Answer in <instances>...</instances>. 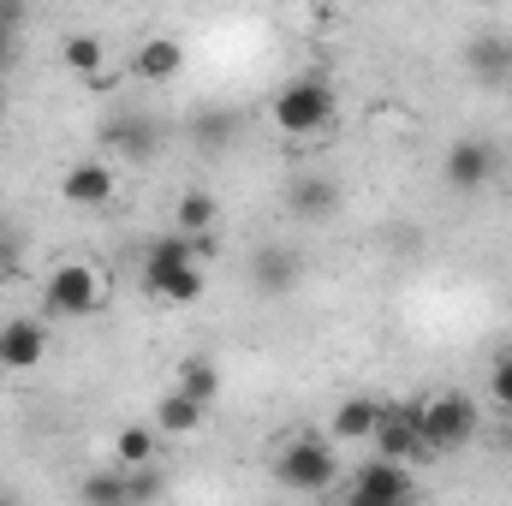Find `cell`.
Returning a JSON list of instances; mask_svg holds the SVG:
<instances>
[{"label": "cell", "instance_id": "1", "mask_svg": "<svg viewBox=\"0 0 512 506\" xmlns=\"http://www.w3.org/2000/svg\"><path fill=\"white\" fill-rule=\"evenodd\" d=\"M334 477H340V459H334V441L328 435H292L274 453V483L292 489V495H322Z\"/></svg>", "mask_w": 512, "mask_h": 506}, {"label": "cell", "instance_id": "2", "mask_svg": "<svg viewBox=\"0 0 512 506\" xmlns=\"http://www.w3.org/2000/svg\"><path fill=\"white\" fill-rule=\"evenodd\" d=\"M417 429H423V453H459L477 441V405L465 393H435L417 405Z\"/></svg>", "mask_w": 512, "mask_h": 506}, {"label": "cell", "instance_id": "3", "mask_svg": "<svg viewBox=\"0 0 512 506\" xmlns=\"http://www.w3.org/2000/svg\"><path fill=\"white\" fill-rule=\"evenodd\" d=\"M274 126L286 131V137H316V131L334 120V90L322 84V78H286L280 90H274Z\"/></svg>", "mask_w": 512, "mask_h": 506}, {"label": "cell", "instance_id": "4", "mask_svg": "<svg viewBox=\"0 0 512 506\" xmlns=\"http://www.w3.org/2000/svg\"><path fill=\"white\" fill-rule=\"evenodd\" d=\"M42 298H48V310H54V316H66V322L96 316V310H102V274H96L90 262H60V268L48 274Z\"/></svg>", "mask_w": 512, "mask_h": 506}, {"label": "cell", "instance_id": "5", "mask_svg": "<svg viewBox=\"0 0 512 506\" xmlns=\"http://www.w3.org/2000/svg\"><path fill=\"white\" fill-rule=\"evenodd\" d=\"M417 501V483L405 465H387V459H370L352 471V489L340 506H411Z\"/></svg>", "mask_w": 512, "mask_h": 506}, {"label": "cell", "instance_id": "6", "mask_svg": "<svg viewBox=\"0 0 512 506\" xmlns=\"http://www.w3.org/2000/svg\"><path fill=\"white\" fill-rule=\"evenodd\" d=\"M489 173H495V149H489L483 137H459V143H447V161H441L447 191L471 197V191H483V185H489Z\"/></svg>", "mask_w": 512, "mask_h": 506}, {"label": "cell", "instance_id": "7", "mask_svg": "<svg viewBox=\"0 0 512 506\" xmlns=\"http://www.w3.org/2000/svg\"><path fill=\"white\" fill-rule=\"evenodd\" d=\"M376 459L387 465H411L423 453V429H417V405H382V423H376Z\"/></svg>", "mask_w": 512, "mask_h": 506}, {"label": "cell", "instance_id": "8", "mask_svg": "<svg viewBox=\"0 0 512 506\" xmlns=\"http://www.w3.org/2000/svg\"><path fill=\"white\" fill-rule=\"evenodd\" d=\"M209 286V274L197 262H143V292L161 304H197Z\"/></svg>", "mask_w": 512, "mask_h": 506}, {"label": "cell", "instance_id": "9", "mask_svg": "<svg viewBox=\"0 0 512 506\" xmlns=\"http://www.w3.org/2000/svg\"><path fill=\"white\" fill-rule=\"evenodd\" d=\"M48 358V328L30 316L0 322V370H36Z\"/></svg>", "mask_w": 512, "mask_h": 506}, {"label": "cell", "instance_id": "10", "mask_svg": "<svg viewBox=\"0 0 512 506\" xmlns=\"http://www.w3.org/2000/svg\"><path fill=\"white\" fill-rule=\"evenodd\" d=\"M298 274H304V262H298V251H286V245H262L251 256V286L262 298H286L298 286Z\"/></svg>", "mask_w": 512, "mask_h": 506}, {"label": "cell", "instance_id": "11", "mask_svg": "<svg viewBox=\"0 0 512 506\" xmlns=\"http://www.w3.org/2000/svg\"><path fill=\"white\" fill-rule=\"evenodd\" d=\"M60 191H66L72 209H102V203L114 197V167H108V161H78V167H66Z\"/></svg>", "mask_w": 512, "mask_h": 506}, {"label": "cell", "instance_id": "12", "mask_svg": "<svg viewBox=\"0 0 512 506\" xmlns=\"http://www.w3.org/2000/svg\"><path fill=\"white\" fill-rule=\"evenodd\" d=\"M286 209H292L298 221H328V215L340 209V191H334V179L310 173V179H292V191H286Z\"/></svg>", "mask_w": 512, "mask_h": 506}, {"label": "cell", "instance_id": "13", "mask_svg": "<svg viewBox=\"0 0 512 506\" xmlns=\"http://www.w3.org/2000/svg\"><path fill=\"white\" fill-rule=\"evenodd\" d=\"M465 60H471V72L483 84H507L512 78V36H471Z\"/></svg>", "mask_w": 512, "mask_h": 506}, {"label": "cell", "instance_id": "14", "mask_svg": "<svg viewBox=\"0 0 512 506\" xmlns=\"http://www.w3.org/2000/svg\"><path fill=\"white\" fill-rule=\"evenodd\" d=\"M376 423H382V405H376V399H340L328 435H334V441H370Z\"/></svg>", "mask_w": 512, "mask_h": 506}, {"label": "cell", "instance_id": "15", "mask_svg": "<svg viewBox=\"0 0 512 506\" xmlns=\"http://www.w3.org/2000/svg\"><path fill=\"white\" fill-rule=\"evenodd\" d=\"M179 66H185V48H179L173 36H149V42L137 48V78H149V84L179 78Z\"/></svg>", "mask_w": 512, "mask_h": 506}, {"label": "cell", "instance_id": "16", "mask_svg": "<svg viewBox=\"0 0 512 506\" xmlns=\"http://www.w3.org/2000/svg\"><path fill=\"white\" fill-rule=\"evenodd\" d=\"M155 453H161L155 423H126V429L114 435V459H120V471H143V465H155Z\"/></svg>", "mask_w": 512, "mask_h": 506}, {"label": "cell", "instance_id": "17", "mask_svg": "<svg viewBox=\"0 0 512 506\" xmlns=\"http://www.w3.org/2000/svg\"><path fill=\"white\" fill-rule=\"evenodd\" d=\"M102 143H114L120 155H131V161H143L155 143H161V131H155V120H143V114H120L114 126L102 131Z\"/></svg>", "mask_w": 512, "mask_h": 506}, {"label": "cell", "instance_id": "18", "mask_svg": "<svg viewBox=\"0 0 512 506\" xmlns=\"http://www.w3.org/2000/svg\"><path fill=\"white\" fill-rule=\"evenodd\" d=\"M215 221H221V203H215V191H203V185L179 191V233H185V239H197V233H215Z\"/></svg>", "mask_w": 512, "mask_h": 506}, {"label": "cell", "instance_id": "19", "mask_svg": "<svg viewBox=\"0 0 512 506\" xmlns=\"http://www.w3.org/2000/svg\"><path fill=\"white\" fill-rule=\"evenodd\" d=\"M173 393H185L191 405H203V411H209V405H215V393H221V370H215L209 358H185V364H179V387H173Z\"/></svg>", "mask_w": 512, "mask_h": 506}, {"label": "cell", "instance_id": "20", "mask_svg": "<svg viewBox=\"0 0 512 506\" xmlns=\"http://www.w3.org/2000/svg\"><path fill=\"white\" fill-rule=\"evenodd\" d=\"M78 501L84 506H131V477L126 471H90L78 483Z\"/></svg>", "mask_w": 512, "mask_h": 506}, {"label": "cell", "instance_id": "21", "mask_svg": "<svg viewBox=\"0 0 512 506\" xmlns=\"http://www.w3.org/2000/svg\"><path fill=\"white\" fill-rule=\"evenodd\" d=\"M60 60L78 72V78H102V60H108V42L102 36H90V30H78V36H66V48H60Z\"/></svg>", "mask_w": 512, "mask_h": 506}, {"label": "cell", "instance_id": "22", "mask_svg": "<svg viewBox=\"0 0 512 506\" xmlns=\"http://www.w3.org/2000/svg\"><path fill=\"white\" fill-rule=\"evenodd\" d=\"M197 423H203V405H191L185 393H167L155 405V435H191Z\"/></svg>", "mask_w": 512, "mask_h": 506}, {"label": "cell", "instance_id": "23", "mask_svg": "<svg viewBox=\"0 0 512 506\" xmlns=\"http://www.w3.org/2000/svg\"><path fill=\"white\" fill-rule=\"evenodd\" d=\"M233 131H239L233 114H203V120H197V137H203L209 149H227V143H233Z\"/></svg>", "mask_w": 512, "mask_h": 506}, {"label": "cell", "instance_id": "24", "mask_svg": "<svg viewBox=\"0 0 512 506\" xmlns=\"http://www.w3.org/2000/svg\"><path fill=\"white\" fill-rule=\"evenodd\" d=\"M489 393H495L501 411H512V352L507 358H495V370H489Z\"/></svg>", "mask_w": 512, "mask_h": 506}, {"label": "cell", "instance_id": "25", "mask_svg": "<svg viewBox=\"0 0 512 506\" xmlns=\"http://www.w3.org/2000/svg\"><path fill=\"white\" fill-rule=\"evenodd\" d=\"M215 256H221V239H215V233H197V239H191V262H197V268L215 262Z\"/></svg>", "mask_w": 512, "mask_h": 506}, {"label": "cell", "instance_id": "26", "mask_svg": "<svg viewBox=\"0 0 512 506\" xmlns=\"http://www.w3.org/2000/svg\"><path fill=\"white\" fill-rule=\"evenodd\" d=\"M0 30H12V36L24 30V6L18 0H0Z\"/></svg>", "mask_w": 512, "mask_h": 506}, {"label": "cell", "instance_id": "27", "mask_svg": "<svg viewBox=\"0 0 512 506\" xmlns=\"http://www.w3.org/2000/svg\"><path fill=\"white\" fill-rule=\"evenodd\" d=\"M12 48H18V36H12V30H0V66L12 60Z\"/></svg>", "mask_w": 512, "mask_h": 506}, {"label": "cell", "instance_id": "28", "mask_svg": "<svg viewBox=\"0 0 512 506\" xmlns=\"http://www.w3.org/2000/svg\"><path fill=\"white\" fill-rule=\"evenodd\" d=\"M0 506H18V501H12V495H0Z\"/></svg>", "mask_w": 512, "mask_h": 506}]
</instances>
